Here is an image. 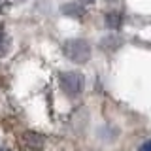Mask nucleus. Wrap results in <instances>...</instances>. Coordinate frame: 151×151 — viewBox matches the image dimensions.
<instances>
[{
	"label": "nucleus",
	"instance_id": "nucleus-2",
	"mask_svg": "<svg viewBox=\"0 0 151 151\" xmlns=\"http://www.w3.org/2000/svg\"><path fill=\"white\" fill-rule=\"evenodd\" d=\"M59 83H60V89L68 96H78L83 91L85 79L79 72H63V74H59Z\"/></svg>",
	"mask_w": 151,
	"mask_h": 151
},
{
	"label": "nucleus",
	"instance_id": "nucleus-4",
	"mask_svg": "<svg viewBox=\"0 0 151 151\" xmlns=\"http://www.w3.org/2000/svg\"><path fill=\"white\" fill-rule=\"evenodd\" d=\"M106 25L111 28V30H117L123 25V13L121 12H110L106 13Z\"/></svg>",
	"mask_w": 151,
	"mask_h": 151
},
{
	"label": "nucleus",
	"instance_id": "nucleus-6",
	"mask_svg": "<svg viewBox=\"0 0 151 151\" xmlns=\"http://www.w3.org/2000/svg\"><path fill=\"white\" fill-rule=\"evenodd\" d=\"M6 49H8V38L4 34V28L0 27V57L6 53Z\"/></svg>",
	"mask_w": 151,
	"mask_h": 151
},
{
	"label": "nucleus",
	"instance_id": "nucleus-9",
	"mask_svg": "<svg viewBox=\"0 0 151 151\" xmlns=\"http://www.w3.org/2000/svg\"><path fill=\"white\" fill-rule=\"evenodd\" d=\"M2 6H4V0H0V9H2Z\"/></svg>",
	"mask_w": 151,
	"mask_h": 151
},
{
	"label": "nucleus",
	"instance_id": "nucleus-5",
	"mask_svg": "<svg viewBox=\"0 0 151 151\" xmlns=\"http://www.w3.org/2000/svg\"><path fill=\"white\" fill-rule=\"evenodd\" d=\"M100 45H102V49H117V47L121 45V40H117V38H106V40H102L100 42Z\"/></svg>",
	"mask_w": 151,
	"mask_h": 151
},
{
	"label": "nucleus",
	"instance_id": "nucleus-3",
	"mask_svg": "<svg viewBox=\"0 0 151 151\" xmlns=\"http://www.w3.org/2000/svg\"><path fill=\"white\" fill-rule=\"evenodd\" d=\"M63 13L68 17H74V19H81L85 15V8L78 2H68L63 6Z\"/></svg>",
	"mask_w": 151,
	"mask_h": 151
},
{
	"label": "nucleus",
	"instance_id": "nucleus-7",
	"mask_svg": "<svg viewBox=\"0 0 151 151\" xmlns=\"http://www.w3.org/2000/svg\"><path fill=\"white\" fill-rule=\"evenodd\" d=\"M138 151H151V140H149V142H145V144H142Z\"/></svg>",
	"mask_w": 151,
	"mask_h": 151
},
{
	"label": "nucleus",
	"instance_id": "nucleus-8",
	"mask_svg": "<svg viewBox=\"0 0 151 151\" xmlns=\"http://www.w3.org/2000/svg\"><path fill=\"white\" fill-rule=\"evenodd\" d=\"M81 2H83V4H93L94 0H81Z\"/></svg>",
	"mask_w": 151,
	"mask_h": 151
},
{
	"label": "nucleus",
	"instance_id": "nucleus-1",
	"mask_svg": "<svg viewBox=\"0 0 151 151\" xmlns=\"http://www.w3.org/2000/svg\"><path fill=\"white\" fill-rule=\"evenodd\" d=\"M63 51L72 63H78V64L87 63L89 57H91V45L85 40H66L63 45Z\"/></svg>",
	"mask_w": 151,
	"mask_h": 151
},
{
	"label": "nucleus",
	"instance_id": "nucleus-10",
	"mask_svg": "<svg viewBox=\"0 0 151 151\" xmlns=\"http://www.w3.org/2000/svg\"><path fill=\"white\" fill-rule=\"evenodd\" d=\"M19 2H23V0H19Z\"/></svg>",
	"mask_w": 151,
	"mask_h": 151
}]
</instances>
